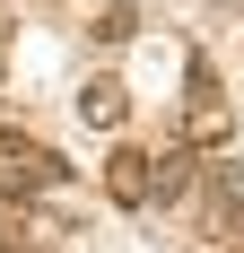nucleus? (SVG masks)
Returning <instances> with one entry per match:
<instances>
[{"label":"nucleus","instance_id":"obj_1","mask_svg":"<svg viewBox=\"0 0 244 253\" xmlns=\"http://www.w3.org/2000/svg\"><path fill=\"white\" fill-rule=\"evenodd\" d=\"M61 175H70V166H61L44 140H26V131L0 123V201H44Z\"/></svg>","mask_w":244,"mask_h":253},{"label":"nucleus","instance_id":"obj_2","mask_svg":"<svg viewBox=\"0 0 244 253\" xmlns=\"http://www.w3.org/2000/svg\"><path fill=\"white\" fill-rule=\"evenodd\" d=\"M236 140V105L218 96V70L192 52V87H183V149H227Z\"/></svg>","mask_w":244,"mask_h":253},{"label":"nucleus","instance_id":"obj_3","mask_svg":"<svg viewBox=\"0 0 244 253\" xmlns=\"http://www.w3.org/2000/svg\"><path fill=\"white\" fill-rule=\"evenodd\" d=\"M105 192H114L122 210L157 201V157H148V149H114V157H105Z\"/></svg>","mask_w":244,"mask_h":253},{"label":"nucleus","instance_id":"obj_4","mask_svg":"<svg viewBox=\"0 0 244 253\" xmlns=\"http://www.w3.org/2000/svg\"><path fill=\"white\" fill-rule=\"evenodd\" d=\"M79 114H87L96 131H122V123H131V87H122L114 70H96L87 87H79Z\"/></svg>","mask_w":244,"mask_h":253},{"label":"nucleus","instance_id":"obj_5","mask_svg":"<svg viewBox=\"0 0 244 253\" xmlns=\"http://www.w3.org/2000/svg\"><path fill=\"white\" fill-rule=\"evenodd\" d=\"M131 26H140V9H131V0H96V9H87V35H96V44H122Z\"/></svg>","mask_w":244,"mask_h":253},{"label":"nucleus","instance_id":"obj_6","mask_svg":"<svg viewBox=\"0 0 244 253\" xmlns=\"http://www.w3.org/2000/svg\"><path fill=\"white\" fill-rule=\"evenodd\" d=\"M192 175H201L192 149H166V157H157V192H166V201H174V192H192Z\"/></svg>","mask_w":244,"mask_h":253},{"label":"nucleus","instance_id":"obj_7","mask_svg":"<svg viewBox=\"0 0 244 253\" xmlns=\"http://www.w3.org/2000/svg\"><path fill=\"white\" fill-rule=\"evenodd\" d=\"M0 70H9V9H0Z\"/></svg>","mask_w":244,"mask_h":253},{"label":"nucleus","instance_id":"obj_8","mask_svg":"<svg viewBox=\"0 0 244 253\" xmlns=\"http://www.w3.org/2000/svg\"><path fill=\"white\" fill-rule=\"evenodd\" d=\"M9 253H44V245H9Z\"/></svg>","mask_w":244,"mask_h":253},{"label":"nucleus","instance_id":"obj_9","mask_svg":"<svg viewBox=\"0 0 244 253\" xmlns=\"http://www.w3.org/2000/svg\"><path fill=\"white\" fill-rule=\"evenodd\" d=\"M218 253H244V245H218Z\"/></svg>","mask_w":244,"mask_h":253}]
</instances>
